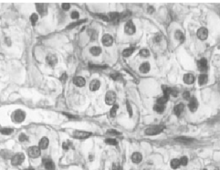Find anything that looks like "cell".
<instances>
[{"mask_svg":"<svg viewBox=\"0 0 220 170\" xmlns=\"http://www.w3.org/2000/svg\"><path fill=\"white\" fill-rule=\"evenodd\" d=\"M24 155L23 153L20 152V153H17L15 155H13L11 159V164L13 166H18L21 165L24 162Z\"/></svg>","mask_w":220,"mask_h":170,"instance_id":"277c9868","label":"cell"},{"mask_svg":"<svg viewBox=\"0 0 220 170\" xmlns=\"http://www.w3.org/2000/svg\"><path fill=\"white\" fill-rule=\"evenodd\" d=\"M178 94V91L176 88L171 87V89H170V95H173V97H177Z\"/></svg>","mask_w":220,"mask_h":170,"instance_id":"60d3db41","label":"cell"},{"mask_svg":"<svg viewBox=\"0 0 220 170\" xmlns=\"http://www.w3.org/2000/svg\"><path fill=\"white\" fill-rule=\"evenodd\" d=\"M13 120L16 122V123H22L25 119V113L24 111L22 110H16L13 113Z\"/></svg>","mask_w":220,"mask_h":170,"instance_id":"5b68a950","label":"cell"},{"mask_svg":"<svg viewBox=\"0 0 220 170\" xmlns=\"http://www.w3.org/2000/svg\"><path fill=\"white\" fill-rule=\"evenodd\" d=\"M85 21H86V20H80V21H76V22L71 23L70 25H68V26L67 27V29H73V28H74L75 27L79 26V25H80L81 23H84V22H85Z\"/></svg>","mask_w":220,"mask_h":170,"instance_id":"f1b7e54d","label":"cell"},{"mask_svg":"<svg viewBox=\"0 0 220 170\" xmlns=\"http://www.w3.org/2000/svg\"><path fill=\"white\" fill-rule=\"evenodd\" d=\"M208 78L207 75L205 74H201L198 77V84L200 85H204L208 82Z\"/></svg>","mask_w":220,"mask_h":170,"instance_id":"603a6c76","label":"cell"},{"mask_svg":"<svg viewBox=\"0 0 220 170\" xmlns=\"http://www.w3.org/2000/svg\"><path fill=\"white\" fill-rule=\"evenodd\" d=\"M28 155L32 158H37L41 155V148L39 147L32 146L27 150Z\"/></svg>","mask_w":220,"mask_h":170,"instance_id":"3957f363","label":"cell"},{"mask_svg":"<svg viewBox=\"0 0 220 170\" xmlns=\"http://www.w3.org/2000/svg\"><path fill=\"white\" fill-rule=\"evenodd\" d=\"M154 110L158 113H162L163 111H164L165 107L164 105H160V104H156L154 106Z\"/></svg>","mask_w":220,"mask_h":170,"instance_id":"1f68e13d","label":"cell"},{"mask_svg":"<svg viewBox=\"0 0 220 170\" xmlns=\"http://www.w3.org/2000/svg\"><path fill=\"white\" fill-rule=\"evenodd\" d=\"M57 57L53 54H48L47 57H46V62L48 64H49L50 66H55L56 64L57 63Z\"/></svg>","mask_w":220,"mask_h":170,"instance_id":"30bf717a","label":"cell"},{"mask_svg":"<svg viewBox=\"0 0 220 170\" xmlns=\"http://www.w3.org/2000/svg\"><path fill=\"white\" fill-rule=\"evenodd\" d=\"M120 165L117 163H114L113 165H112V170H120Z\"/></svg>","mask_w":220,"mask_h":170,"instance_id":"681fc988","label":"cell"},{"mask_svg":"<svg viewBox=\"0 0 220 170\" xmlns=\"http://www.w3.org/2000/svg\"><path fill=\"white\" fill-rule=\"evenodd\" d=\"M107 17L109 18V21H116V20H119V13L116 12H110Z\"/></svg>","mask_w":220,"mask_h":170,"instance_id":"d4e9b609","label":"cell"},{"mask_svg":"<svg viewBox=\"0 0 220 170\" xmlns=\"http://www.w3.org/2000/svg\"><path fill=\"white\" fill-rule=\"evenodd\" d=\"M143 160V155L139 152H134L131 156V161L134 164H139Z\"/></svg>","mask_w":220,"mask_h":170,"instance_id":"2e32d148","label":"cell"},{"mask_svg":"<svg viewBox=\"0 0 220 170\" xmlns=\"http://www.w3.org/2000/svg\"><path fill=\"white\" fill-rule=\"evenodd\" d=\"M69 146H70V145L68 142H64L62 144V148L65 149V150H68L69 148Z\"/></svg>","mask_w":220,"mask_h":170,"instance_id":"f907efd6","label":"cell"},{"mask_svg":"<svg viewBox=\"0 0 220 170\" xmlns=\"http://www.w3.org/2000/svg\"><path fill=\"white\" fill-rule=\"evenodd\" d=\"M48 139L46 137H43L39 141V147L42 150L46 149L48 146Z\"/></svg>","mask_w":220,"mask_h":170,"instance_id":"d6986e66","label":"cell"},{"mask_svg":"<svg viewBox=\"0 0 220 170\" xmlns=\"http://www.w3.org/2000/svg\"><path fill=\"white\" fill-rule=\"evenodd\" d=\"M100 87H101V82L97 79L93 80L89 84V89L91 91H96L100 88Z\"/></svg>","mask_w":220,"mask_h":170,"instance_id":"9a60e30c","label":"cell"},{"mask_svg":"<svg viewBox=\"0 0 220 170\" xmlns=\"http://www.w3.org/2000/svg\"><path fill=\"white\" fill-rule=\"evenodd\" d=\"M30 20H31L32 24L33 26H35L36 22H37V20H38V16H37V15L36 13H33V14H32V16H31V17H30Z\"/></svg>","mask_w":220,"mask_h":170,"instance_id":"d590c367","label":"cell"},{"mask_svg":"<svg viewBox=\"0 0 220 170\" xmlns=\"http://www.w3.org/2000/svg\"><path fill=\"white\" fill-rule=\"evenodd\" d=\"M101 41L104 46H111L113 43V38L109 34H105L103 36Z\"/></svg>","mask_w":220,"mask_h":170,"instance_id":"9c48e42d","label":"cell"},{"mask_svg":"<svg viewBox=\"0 0 220 170\" xmlns=\"http://www.w3.org/2000/svg\"><path fill=\"white\" fill-rule=\"evenodd\" d=\"M134 51V48H126L125 50H123V56L125 57H130L131 54H133Z\"/></svg>","mask_w":220,"mask_h":170,"instance_id":"484cf974","label":"cell"},{"mask_svg":"<svg viewBox=\"0 0 220 170\" xmlns=\"http://www.w3.org/2000/svg\"><path fill=\"white\" fill-rule=\"evenodd\" d=\"M124 29H125V32L128 35H133L136 32V27L134 26L133 21L131 20H129L125 23Z\"/></svg>","mask_w":220,"mask_h":170,"instance_id":"8992f818","label":"cell"},{"mask_svg":"<svg viewBox=\"0 0 220 170\" xmlns=\"http://www.w3.org/2000/svg\"><path fill=\"white\" fill-rule=\"evenodd\" d=\"M202 170H207V169H202Z\"/></svg>","mask_w":220,"mask_h":170,"instance_id":"11a10c76","label":"cell"},{"mask_svg":"<svg viewBox=\"0 0 220 170\" xmlns=\"http://www.w3.org/2000/svg\"><path fill=\"white\" fill-rule=\"evenodd\" d=\"M179 161H180V165H183V166H186L187 164H188V161H189L188 158H187L186 156H183V157H181Z\"/></svg>","mask_w":220,"mask_h":170,"instance_id":"8d00e7d4","label":"cell"},{"mask_svg":"<svg viewBox=\"0 0 220 170\" xmlns=\"http://www.w3.org/2000/svg\"><path fill=\"white\" fill-rule=\"evenodd\" d=\"M62 9H63V10H69V9H70V7H71V5H70L69 3H63V4L62 5Z\"/></svg>","mask_w":220,"mask_h":170,"instance_id":"bcb514c9","label":"cell"},{"mask_svg":"<svg viewBox=\"0 0 220 170\" xmlns=\"http://www.w3.org/2000/svg\"><path fill=\"white\" fill-rule=\"evenodd\" d=\"M24 170H35V169H34V168H32V167H29V168L25 169Z\"/></svg>","mask_w":220,"mask_h":170,"instance_id":"db71d44e","label":"cell"},{"mask_svg":"<svg viewBox=\"0 0 220 170\" xmlns=\"http://www.w3.org/2000/svg\"><path fill=\"white\" fill-rule=\"evenodd\" d=\"M154 8H153L152 6H150V7H148V13H150V14L153 13V12H154Z\"/></svg>","mask_w":220,"mask_h":170,"instance_id":"816d5d0a","label":"cell"},{"mask_svg":"<svg viewBox=\"0 0 220 170\" xmlns=\"http://www.w3.org/2000/svg\"><path fill=\"white\" fill-rule=\"evenodd\" d=\"M170 166L173 169H178L179 166H180V161L178 159H173L170 162Z\"/></svg>","mask_w":220,"mask_h":170,"instance_id":"83f0119b","label":"cell"},{"mask_svg":"<svg viewBox=\"0 0 220 170\" xmlns=\"http://www.w3.org/2000/svg\"><path fill=\"white\" fill-rule=\"evenodd\" d=\"M73 84L77 86V87H84L86 84V81L84 79V78L83 77H81V76H76L73 79Z\"/></svg>","mask_w":220,"mask_h":170,"instance_id":"7c38bea8","label":"cell"},{"mask_svg":"<svg viewBox=\"0 0 220 170\" xmlns=\"http://www.w3.org/2000/svg\"><path fill=\"white\" fill-rule=\"evenodd\" d=\"M162 89H163V93H164V96L169 98V97L170 96L171 87H169L167 86H162Z\"/></svg>","mask_w":220,"mask_h":170,"instance_id":"f546056e","label":"cell"},{"mask_svg":"<svg viewBox=\"0 0 220 170\" xmlns=\"http://www.w3.org/2000/svg\"><path fill=\"white\" fill-rule=\"evenodd\" d=\"M0 132L3 135H10L13 132V130L12 128H1L0 129Z\"/></svg>","mask_w":220,"mask_h":170,"instance_id":"4dcf8cb0","label":"cell"},{"mask_svg":"<svg viewBox=\"0 0 220 170\" xmlns=\"http://www.w3.org/2000/svg\"><path fill=\"white\" fill-rule=\"evenodd\" d=\"M91 133L90 132H87V131H82V130H75L73 134V136L74 138L76 139H87L89 137L91 136Z\"/></svg>","mask_w":220,"mask_h":170,"instance_id":"52a82bcc","label":"cell"},{"mask_svg":"<svg viewBox=\"0 0 220 170\" xmlns=\"http://www.w3.org/2000/svg\"><path fill=\"white\" fill-rule=\"evenodd\" d=\"M116 101V93L112 90H109L105 96V102L107 105H114Z\"/></svg>","mask_w":220,"mask_h":170,"instance_id":"7a4b0ae2","label":"cell"},{"mask_svg":"<svg viewBox=\"0 0 220 170\" xmlns=\"http://www.w3.org/2000/svg\"><path fill=\"white\" fill-rule=\"evenodd\" d=\"M198 68L200 70H205L206 69V67H207V60L205 58H202L200 59L199 61H198Z\"/></svg>","mask_w":220,"mask_h":170,"instance_id":"44dd1931","label":"cell"},{"mask_svg":"<svg viewBox=\"0 0 220 170\" xmlns=\"http://www.w3.org/2000/svg\"><path fill=\"white\" fill-rule=\"evenodd\" d=\"M184 82L187 84H191L195 82V76L191 73H186L184 76Z\"/></svg>","mask_w":220,"mask_h":170,"instance_id":"e0dca14e","label":"cell"},{"mask_svg":"<svg viewBox=\"0 0 220 170\" xmlns=\"http://www.w3.org/2000/svg\"><path fill=\"white\" fill-rule=\"evenodd\" d=\"M105 142L108 145H117L118 144V141L114 139H112V138H108L107 139H105Z\"/></svg>","mask_w":220,"mask_h":170,"instance_id":"e575fe53","label":"cell"},{"mask_svg":"<svg viewBox=\"0 0 220 170\" xmlns=\"http://www.w3.org/2000/svg\"><path fill=\"white\" fill-rule=\"evenodd\" d=\"M111 78L114 81H120V79H122V76L120 73H114L111 75Z\"/></svg>","mask_w":220,"mask_h":170,"instance_id":"f35d334b","label":"cell"},{"mask_svg":"<svg viewBox=\"0 0 220 170\" xmlns=\"http://www.w3.org/2000/svg\"><path fill=\"white\" fill-rule=\"evenodd\" d=\"M43 165L47 170H54L55 169L54 162L51 159L48 158H46L43 160Z\"/></svg>","mask_w":220,"mask_h":170,"instance_id":"5bb4252c","label":"cell"},{"mask_svg":"<svg viewBox=\"0 0 220 170\" xmlns=\"http://www.w3.org/2000/svg\"><path fill=\"white\" fill-rule=\"evenodd\" d=\"M197 37L201 40V41H205L207 39L208 36V29L205 27H201L197 30Z\"/></svg>","mask_w":220,"mask_h":170,"instance_id":"ba28073f","label":"cell"},{"mask_svg":"<svg viewBox=\"0 0 220 170\" xmlns=\"http://www.w3.org/2000/svg\"><path fill=\"white\" fill-rule=\"evenodd\" d=\"M126 106H127V110H128V112L129 115L131 117V116H132V114H133V111H132V108H131V105H130V103H129V102H128V101H127V102H126Z\"/></svg>","mask_w":220,"mask_h":170,"instance_id":"b9f144b4","label":"cell"},{"mask_svg":"<svg viewBox=\"0 0 220 170\" xmlns=\"http://www.w3.org/2000/svg\"><path fill=\"white\" fill-rule=\"evenodd\" d=\"M36 5V9L37 12L41 15V16H45L47 14V7L45 4H41V3H37Z\"/></svg>","mask_w":220,"mask_h":170,"instance_id":"8fae6325","label":"cell"},{"mask_svg":"<svg viewBox=\"0 0 220 170\" xmlns=\"http://www.w3.org/2000/svg\"><path fill=\"white\" fill-rule=\"evenodd\" d=\"M28 136L24 134H21L19 137H18V139L20 141H26L28 140Z\"/></svg>","mask_w":220,"mask_h":170,"instance_id":"ab89813d","label":"cell"},{"mask_svg":"<svg viewBox=\"0 0 220 170\" xmlns=\"http://www.w3.org/2000/svg\"><path fill=\"white\" fill-rule=\"evenodd\" d=\"M184 105L183 103H179V104H178V105L175 106V108H174V112H175V115L180 116V114L184 111Z\"/></svg>","mask_w":220,"mask_h":170,"instance_id":"ffe728a7","label":"cell"},{"mask_svg":"<svg viewBox=\"0 0 220 170\" xmlns=\"http://www.w3.org/2000/svg\"><path fill=\"white\" fill-rule=\"evenodd\" d=\"M150 70V65L149 62H144L139 67V71L142 73H148Z\"/></svg>","mask_w":220,"mask_h":170,"instance_id":"ac0fdd59","label":"cell"},{"mask_svg":"<svg viewBox=\"0 0 220 170\" xmlns=\"http://www.w3.org/2000/svg\"><path fill=\"white\" fill-rule=\"evenodd\" d=\"M165 128L164 125H156L153 126L151 128H148L145 130V133L148 136H155V135L159 134L161 132L163 131V130Z\"/></svg>","mask_w":220,"mask_h":170,"instance_id":"6da1fadb","label":"cell"},{"mask_svg":"<svg viewBox=\"0 0 220 170\" xmlns=\"http://www.w3.org/2000/svg\"><path fill=\"white\" fill-rule=\"evenodd\" d=\"M0 129H1V127H0Z\"/></svg>","mask_w":220,"mask_h":170,"instance_id":"9f6ffc18","label":"cell"},{"mask_svg":"<svg viewBox=\"0 0 220 170\" xmlns=\"http://www.w3.org/2000/svg\"><path fill=\"white\" fill-rule=\"evenodd\" d=\"M118 108H119V106L118 104H114L112 108L110 110V116L111 117H116V114H117V111L118 110Z\"/></svg>","mask_w":220,"mask_h":170,"instance_id":"4316f807","label":"cell"},{"mask_svg":"<svg viewBox=\"0 0 220 170\" xmlns=\"http://www.w3.org/2000/svg\"><path fill=\"white\" fill-rule=\"evenodd\" d=\"M71 16L73 19H78L79 18V13L77 11H73L71 12Z\"/></svg>","mask_w":220,"mask_h":170,"instance_id":"7bdbcfd3","label":"cell"},{"mask_svg":"<svg viewBox=\"0 0 220 170\" xmlns=\"http://www.w3.org/2000/svg\"><path fill=\"white\" fill-rule=\"evenodd\" d=\"M96 16L98 17V18H101V19H103L105 21H109V18L107 17V16H104V15H102V14H97Z\"/></svg>","mask_w":220,"mask_h":170,"instance_id":"f6af8a7d","label":"cell"},{"mask_svg":"<svg viewBox=\"0 0 220 170\" xmlns=\"http://www.w3.org/2000/svg\"><path fill=\"white\" fill-rule=\"evenodd\" d=\"M102 49L98 46H93L89 49V52L93 56H98L101 54Z\"/></svg>","mask_w":220,"mask_h":170,"instance_id":"7402d4cb","label":"cell"},{"mask_svg":"<svg viewBox=\"0 0 220 170\" xmlns=\"http://www.w3.org/2000/svg\"><path fill=\"white\" fill-rule=\"evenodd\" d=\"M161 40V35H157V36L156 37V42H159Z\"/></svg>","mask_w":220,"mask_h":170,"instance_id":"f5cc1de1","label":"cell"},{"mask_svg":"<svg viewBox=\"0 0 220 170\" xmlns=\"http://www.w3.org/2000/svg\"><path fill=\"white\" fill-rule=\"evenodd\" d=\"M183 97H184V98L186 100L189 99V98H190V93L188 92V91H186V92H184V94H183Z\"/></svg>","mask_w":220,"mask_h":170,"instance_id":"7dc6e473","label":"cell"},{"mask_svg":"<svg viewBox=\"0 0 220 170\" xmlns=\"http://www.w3.org/2000/svg\"><path fill=\"white\" fill-rule=\"evenodd\" d=\"M139 54L142 56V57H147L150 55V51H149L148 49H142L140 51H139Z\"/></svg>","mask_w":220,"mask_h":170,"instance_id":"74e56055","label":"cell"},{"mask_svg":"<svg viewBox=\"0 0 220 170\" xmlns=\"http://www.w3.org/2000/svg\"><path fill=\"white\" fill-rule=\"evenodd\" d=\"M107 134L114 135V136H116V135L120 134L119 132H118L117 130H114V129H110V130H109L107 131Z\"/></svg>","mask_w":220,"mask_h":170,"instance_id":"ee69618b","label":"cell"},{"mask_svg":"<svg viewBox=\"0 0 220 170\" xmlns=\"http://www.w3.org/2000/svg\"><path fill=\"white\" fill-rule=\"evenodd\" d=\"M67 79H68V76H67V74H66V73H63V74L62 75V76L60 77V79L61 82H62L63 83H64V82H66Z\"/></svg>","mask_w":220,"mask_h":170,"instance_id":"c3c4849f","label":"cell"},{"mask_svg":"<svg viewBox=\"0 0 220 170\" xmlns=\"http://www.w3.org/2000/svg\"><path fill=\"white\" fill-rule=\"evenodd\" d=\"M175 37L176 40H178L180 42H184L185 40V37L184 33L182 32H180V30H177L175 32Z\"/></svg>","mask_w":220,"mask_h":170,"instance_id":"cb8c5ba5","label":"cell"},{"mask_svg":"<svg viewBox=\"0 0 220 170\" xmlns=\"http://www.w3.org/2000/svg\"><path fill=\"white\" fill-rule=\"evenodd\" d=\"M168 98L165 97V96H162L159 98V99L157 100V104H160V105H164L167 101H168Z\"/></svg>","mask_w":220,"mask_h":170,"instance_id":"d6a6232c","label":"cell"},{"mask_svg":"<svg viewBox=\"0 0 220 170\" xmlns=\"http://www.w3.org/2000/svg\"><path fill=\"white\" fill-rule=\"evenodd\" d=\"M198 108V101L196 98L193 97L189 100V109L191 112H195Z\"/></svg>","mask_w":220,"mask_h":170,"instance_id":"4fadbf2b","label":"cell"},{"mask_svg":"<svg viewBox=\"0 0 220 170\" xmlns=\"http://www.w3.org/2000/svg\"><path fill=\"white\" fill-rule=\"evenodd\" d=\"M175 140H177L178 141H180V142L189 143V142H190V141H193L194 139H191V138H186V137H179V138L175 139Z\"/></svg>","mask_w":220,"mask_h":170,"instance_id":"836d02e7","label":"cell"}]
</instances>
